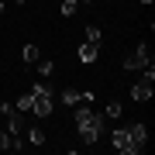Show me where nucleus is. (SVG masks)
<instances>
[{
	"label": "nucleus",
	"mask_w": 155,
	"mask_h": 155,
	"mask_svg": "<svg viewBox=\"0 0 155 155\" xmlns=\"http://www.w3.org/2000/svg\"><path fill=\"white\" fill-rule=\"evenodd\" d=\"M138 4H141V7H152V0H138Z\"/></svg>",
	"instance_id": "obj_17"
},
{
	"label": "nucleus",
	"mask_w": 155,
	"mask_h": 155,
	"mask_svg": "<svg viewBox=\"0 0 155 155\" xmlns=\"http://www.w3.org/2000/svg\"><path fill=\"white\" fill-rule=\"evenodd\" d=\"M38 55H41V52H38V45H24V52H21V59L28 62V66H31V62H38Z\"/></svg>",
	"instance_id": "obj_13"
},
{
	"label": "nucleus",
	"mask_w": 155,
	"mask_h": 155,
	"mask_svg": "<svg viewBox=\"0 0 155 155\" xmlns=\"http://www.w3.org/2000/svg\"><path fill=\"white\" fill-rule=\"evenodd\" d=\"M0 14H4V0H0Z\"/></svg>",
	"instance_id": "obj_18"
},
{
	"label": "nucleus",
	"mask_w": 155,
	"mask_h": 155,
	"mask_svg": "<svg viewBox=\"0 0 155 155\" xmlns=\"http://www.w3.org/2000/svg\"><path fill=\"white\" fill-rule=\"evenodd\" d=\"M148 62H152V48H148V45L141 41L138 48H134L131 55L124 59V69H145V66H148Z\"/></svg>",
	"instance_id": "obj_4"
},
{
	"label": "nucleus",
	"mask_w": 155,
	"mask_h": 155,
	"mask_svg": "<svg viewBox=\"0 0 155 155\" xmlns=\"http://www.w3.org/2000/svg\"><path fill=\"white\" fill-rule=\"evenodd\" d=\"M76 11H79V0H62V7H59V14H62V17H72Z\"/></svg>",
	"instance_id": "obj_14"
},
{
	"label": "nucleus",
	"mask_w": 155,
	"mask_h": 155,
	"mask_svg": "<svg viewBox=\"0 0 155 155\" xmlns=\"http://www.w3.org/2000/svg\"><path fill=\"white\" fill-rule=\"evenodd\" d=\"M24 131H28V141L31 145H45V131H41L38 124H35V127H24Z\"/></svg>",
	"instance_id": "obj_12"
},
{
	"label": "nucleus",
	"mask_w": 155,
	"mask_h": 155,
	"mask_svg": "<svg viewBox=\"0 0 155 155\" xmlns=\"http://www.w3.org/2000/svg\"><path fill=\"white\" fill-rule=\"evenodd\" d=\"M131 97L138 100V104H145V100H152V83H148V79H138V83L131 86Z\"/></svg>",
	"instance_id": "obj_8"
},
{
	"label": "nucleus",
	"mask_w": 155,
	"mask_h": 155,
	"mask_svg": "<svg viewBox=\"0 0 155 155\" xmlns=\"http://www.w3.org/2000/svg\"><path fill=\"white\" fill-rule=\"evenodd\" d=\"M59 100L66 107H76V104H83V90H59Z\"/></svg>",
	"instance_id": "obj_9"
},
{
	"label": "nucleus",
	"mask_w": 155,
	"mask_h": 155,
	"mask_svg": "<svg viewBox=\"0 0 155 155\" xmlns=\"http://www.w3.org/2000/svg\"><path fill=\"white\" fill-rule=\"evenodd\" d=\"M86 41L90 45H100V41H104V31H100L97 24H90V28H86Z\"/></svg>",
	"instance_id": "obj_15"
},
{
	"label": "nucleus",
	"mask_w": 155,
	"mask_h": 155,
	"mask_svg": "<svg viewBox=\"0 0 155 155\" xmlns=\"http://www.w3.org/2000/svg\"><path fill=\"white\" fill-rule=\"evenodd\" d=\"M72 121H76L79 127V138H83V145H97L100 134H104V124L107 117H100L90 110V104H76V110H72Z\"/></svg>",
	"instance_id": "obj_1"
},
{
	"label": "nucleus",
	"mask_w": 155,
	"mask_h": 155,
	"mask_svg": "<svg viewBox=\"0 0 155 155\" xmlns=\"http://www.w3.org/2000/svg\"><path fill=\"white\" fill-rule=\"evenodd\" d=\"M4 117H7V131H11V134H24V127H28V124H24V117H21L17 107H14L11 114H4Z\"/></svg>",
	"instance_id": "obj_7"
},
{
	"label": "nucleus",
	"mask_w": 155,
	"mask_h": 155,
	"mask_svg": "<svg viewBox=\"0 0 155 155\" xmlns=\"http://www.w3.org/2000/svg\"><path fill=\"white\" fill-rule=\"evenodd\" d=\"M31 104H35V97H31V90H28V93H21V97H17V110H21V114H31Z\"/></svg>",
	"instance_id": "obj_10"
},
{
	"label": "nucleus",
	"mask_w": 155,
	"mask_h": 155,
	"mask_svg": "<svg viewBox=\"0 0 155 155\" xmlns=\"http://www.w3.org/2000/svg\"><path fill=\"white\" fill-rule=\"evenodd\" d=\"M31 97H35V104H31V114H35V117H52L59 90L52 86V83H38V86L31 90Z\"/></svg>",
	"instance_id": "obj_2"
},
{
	"label": "nucleus",
	"mask_w": 155,
	"mask_h": 155,
	"mask_svg": "<svg viewBox=\"0 0 155 155\" xmlns=\"http://www.w3.org/2000/svg\"><path fill=\"white\" fill-rule=\"evenodd\" d=\"M38 72H41V76H45V79H48V76H52V72H55V62H38Z\"/></svg>",
	"instance_id": "obj_16"
},
{
	"label": "nucleus",
	"mask_w": 155,
	"mask_h": 155,
	"mask_svg": "<svg viewBox=\"0 0 155 155\" xmlns=\"http://www.w3.org/2000/svg\"><path fill=\"white\" fill-rule=\"evenodd\" d=\"M110 145L121 155H138V148H134V141H131V131H127V124H121V127H114L110 131Z\"/></svg>",
	"instance_id": "obj_3"
},
{
	"label": "nucleus",
	"mask_w": 155,
	"mask_h": 155,
	"mask_svg": "<svg viewBox=\"0 0 155 155\" xmlns=\"http://www.w3.org/2000/svg\"><path fill=\"white\" fill-rule=\"evenodd\" d=\"M127 131H131L134 148H138V152H145V145H148V127H145L141 121H131V124H127Z\"/></svg>",
	"instance_id": "obj_5"
},
{
	"label": "nucleus",
	"mask_w": 155,
	"mask_h": 155,
	"mask_svg": "<svg viewBox=\"0 0 155 155\" xmlns=\"http://www.w3.org/2000/svg\"><path fill=\"white\" fill-rule=\"evenodd\" d=\"M104 117L107 121H117V117H121V100H110V104L104 107Z\"/></svg>",
	"instance_id": "obj_11"
},
{
	"label": "nucleus",
	"mask_w": 155,
	"mask_h": 155,
	"mask_svg": "<svg viewBox=\"0 0 155 155\" xmlns=\"http://www.w3.org/2000/svg\"><path fill=\"white\" fill-rule=\"evenodd\" d=\"M79 4H90V0H79Z\"/></svg>",
	"instance_id": "obj_19"
},
{
	"label": "nucleus",
	"mask_w": 155,
	"mask_h": 155,
	"mask_svg": "<svg viewBox=\"0 0 155 155\" xmlns=\"http://www.w3.org/2000/svg\"><path fill=\"white\" fill-rule=\"evenodd\" d=\"M76 59L83 62V66H93V62L100 59V45H90V41H83V45L76 48Z\"/></svg>",
	"instance_id": "obj_6"
}]
</instances>
